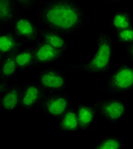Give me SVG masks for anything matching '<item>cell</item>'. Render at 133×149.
<instances>
[{"mask_svg":"<svg viewBox=\"0 0 133 149\" xmlns=\"http://www.w3.org/2000/svg\"><path fill=\"white\" fill-rule=\"evenodd\" d=\"M36 16L42 28L69 36L84 26L86 17L77 0H43L38 4Z\"/></svg>","mask_w":133,"mask_h":149,"instance_id":"cell-1","label":"cell"},{"mask_svg":"<svg viewBox=\"0 0 133 149\" xmlns=\"http://www.w3.org/2000/svg\"><path fill=\"white\" fill-rule=\"evenodd\" d=\"M96 41V51L90 57L86 63H66L65 67L66 68L81 70L90 76H97L102 73L108 72L111 69L113 56V38L107 33H99L97 36Z\"/></svg>","mask_w":133,"mask_h":149,"instance_id":"cell-2","label":"cell"},{"mask_svg":"<svg viewBox=\"0 0 133 149\" xmlns=\"http://www.w3.org/2000/svg\"><path fill=\"white\" fill-rule=\"evenodd\" d=\"M93 106L97 116L111 125L119 124L127 113L125 104L119 96L100 99L96 101Z\"/></svg>","mask_w":133,"mask_h":149,"instance_id":"cell-3","label":"cell"},{"mask_svg":"<svg viewBox=\"0 0 133 149\" xmlns=\"http://www.w3.org/2000/svg\"><path fill=\"white\" fill-rule=\"evenodd\" d=\"M132 89L133 63H120L108 78L106 91L113 95H119Z\"/></svg>","mask_w":133,"mask_h":149,"instance_id":"cell-4","label":"cell"},{"mask_svg":"<svg viewBox=\"0 0 133 149\" xmlns=\"http://www.w3.org/2000/svg\"><path fill=\"white\" fill-rule=\"evenodd\" d=\"M37 82L47 95L65 92L67 85L65 73L50 66L38 68Z\"/></svg>","mask_w":133,"mask_h":149,"instance_id":"cell-5","label":"cell"},{"mask_svg":"<svg viewBox=\"0 0 133 149\" xmlns=\"http://www.w3.org/2000/svg\"><path fill=\"white\" fill-rule=\"evenodd\" d=\"M10 31L24 42L34 44L39 41L41 26L37 21L32 20L20 12L12 24Z\"/></svg>","mask_w":133,"mask_h":149,"instance_id":"cell-6","label":"cell"},{"mask_svg":"<svg viewBox=\"0 0 133 149\" xmlns=\"http://www.w3.org/2000/svg\"><path fill=\"white\" fill-rule=\"evenodd\" d=\"M73 106L71 97L65 92H62L48 94L39 107L46 116L59 119Z\"/></svg>","mask_w":133,"mask_h":149,"instance_id":"cell-7","label":"cell"},{"mask_svg":"<svg viewBox=\"0 0 133 149\" xmlns=\"http://www.w3.org/2000/svg\"><path fill=\"white\" fill-rule=\"evenodd\" d=\"M34 56L35 67L40 68L49 67L60 58L63 57L65 53L58 50L52 46L42 41H38L32 45Z\"/></svg>","mask_w":133,"mask_h":149,"instance_id":"cell-8","label":"cell"},{"mask_svg":"<svg viewBox=\"0 0 133 149\" xmlns=\"http://www.w3.org/2000/svg\"><path fill=\"white\" fill-rule=\"evenodd\" d=\"M46 95L47 94L37 81L29 82L22 85L20 107L22 110H32L40 106Z\"/></svg>","mask_w":133,"mask_h":149,"instance_id":"cell-9","label":"cell"},{"mask_svg":"<svg viewBox=\"0 0 133 149\" xmlns=\"http://www.w3.org/2000/svg\"><path fill=\"white\" fill-rule=\"evenodd\" d=\"M22 85L15 83L9 84L6 91L0 95V108L5 112L12 113L21 107Z\"/></svg>","mask_w":133,"mask_h":149,"instance_id":"cell-10","label":"cell"},{"mask_svg":"<svg viewBox=\"0 0 133 149\" xmlns=\"http://www.w3.org/2000/svg\"><path fill=\"white\" fill-rule=\"evenodd\" d=\"M21 9L14 0H0V33L10 30Z\"/></svg>","mask_w":133,"mask_h":149,"instance_id":"cell-11","label":"cell"},{"mask_svg":"<svg viewBox=\"0 0 133 149\" xmlns=\"http://www.w3.org/2000/svg\"><path fill=\"white\" fill-rule=\"evenodd\" d=\"M70 36L65 33L49 30V29H44L41 27V33L39 41H42L49 45L52 46L58 50L66 53L67 49L70 46Z\"/></svg>","mask_w":133,"mask_h":149,"instance_id":"cell-12","label":"cell"},{"mask_svg":"<svg viewBox=\"0 0 133 149\" xmlns=\"http://www.w3.org/2000/svg\"><path fill=\"white\" fill-rule=\"evenodd\" d=\"M26 46V42L19 38L10 31L0 33V56H5L15 55Z\"/></svg>","mask_w":133,"mask_h":149,"instance_id":"cell-13","label":"cell"},{"mask_svg":"<svg viewBox=\"0 0 133 149\" xmlns=\"http://www.w3.org/2000/svg\"><path fill=\"white\" fill-rule=\"evenodd\" d=\"M80 130H86L92 125L97 113L93 104L78 103L75 107Z\"/></svg>","mask_w":133,"mask_h":149,"instance_id":"cell-14","label":"cell"},{"mask_svg":"<svg viewBox=\"0 0 133 149\" xmlns=\"http://www.w3.org/2000/svg\"><path fill=\"white\" fill-rule=\"evenodd\" d=\"M58 127L64 133H77L80 130L77 113L74 106L59 118Z\"/></svg>","mask_w":133,"mask_h":149,"instance_id":"cell-15","label":"cell"},{"mask_svg":"<svg viewBox=\"0 0 133 149\" xmlns=\"http://www.w3.org/2000/svg\"><path fill=\"white\" fill-rule=\"evenodd\" d=\"M15 58L19 72H25L35 67L32 45L25 46L15 54Z\"/></svg>","mask_w":133,"mask_h":149,"instance_id":"cell-16","label":"cell"},{"mask_svg":"<svg viewBox=\"0 0 133 149\" xmlns=\"http://www.w3.org/2000/svg\"><path fill=\"white\" fill-rule=\"evenodd\" d=\"M18 72L15 55L4 57L0 61V79L10 82Z\"/></svg>","mask_w":133,"mask_h":149,"instance_id":"cell-17","label":"cell"},{"mask_svg":"<svg viewBox=\"0 0 133 149\" xmlns=\"http://www.w3.org/2000/svg\"><path fill=\"white\" fill-rule=\"evenodd\" d=\"M132 26V15L129 10H122L113 14L110 22V27L117 31Z\"/></svg>","mask_w":133,"mask_h":149,"instance_id":"cell-18","label":"cell"},{"mask_svg":"<svg viewBox=\"0 0 133 149\" xmlns=\"http://www.w3.org/2000/svg\"><path fill=\"white\" fill-rule=\"evenodd\" d=\"M124 141L119 136H107L99 141L94 147V149H120L124 148Z\"/></svg>","mask_w":133,"mask_h":149,"instance_id":"cell-19","label":"cell"},{"mask_svg":"<svg viewBox=\"0 0 133 149\" xmlns=\"http://www.w3.org/2000/svg\"><path fill=\"white\" fill-rule=\"evenodd\" d=\"M115 39L118 44L126 46L133 43V27L123 29L116 32Z\"/></svg>","mask_w":133,"mask_h":149,"instance_id":"cell-20","label":"cell"},{"mask_svg":"<svg viewBox=\"0 0 133 149\" xmlns=\"http://www.w3.org/2000/svg\"><path fill=\"white\" fill-rule=\"evenodd\" d=\"M15 3L18 5V7L22 10H30L32 7H33L31 0H14Z\"/></svg>","mask_w":133,"mask_h":149,"instance_id":"cell-21","label":"cell"},{"mask_svg":"<svg viewBox=\"0 0 133 149\" xmlns=\"http://www.w3.org/2000/svg\"><path fill=\"white\" fill-rule=\"evenodd\" d=\"M125 52L126 58L131 61V63H133V43L125 46Z\"/></svg>","mask_w":133,"mask_h":149,"instance_id":"cell-22","label":"cell"},{"mask_svg":"<svg viewBox=\"0 0 133 149\" xmlns=\"http://www.w3.org/2000/svg\"><path fill=\"white\" fill-rule=\"evenodd\" d=\"M8 86H9L8 82H6V81L3 80V79H0V95L6 91Z\"/></svg>","mask_w":133,"mask_h":149,"instance_id":"cell-23","label":"cell"},{"mask_svg":"<svg viewBox=\"0 0 133 149\" xmlns=\"http://www.w3.org/2000/svg\"><path fill=\"white\" fill-rule=\"evenodd\" d=\"M43 0H31V3L33 4V6H35V5H38Z\"/></svg>","mask_w":133,"mask_h":149,"instance_id":"cell-24","label":"cell"},{"mask_svg":"<svg viewBox=\"0 0 133 149\" xmlns=\"http://www.w3.org/2000/svg\"><path fill=\"white\" fill-rule=\"evenodd\" d=\"M107 1L110 2V3H115V4H117V3H122L124 0H107Z\"/></svg>","mask_w":133,"mask_h":149,"instance_id":"cell-25","label":"cell"},{"mask_svg":"<svg viewBox=\"0 0 133 149\" xmlns=\"http://www.w3.org/2000/svg\"><path fill=\"white\" fill-rule=\"evenodd\" d=\"M1 60H2V57H1V56H0V61H1Z\"/></svg>","mask_w":133,"mask_h":149,"instance_id":"cell-26","label":"cell"}]
</instances>
